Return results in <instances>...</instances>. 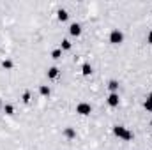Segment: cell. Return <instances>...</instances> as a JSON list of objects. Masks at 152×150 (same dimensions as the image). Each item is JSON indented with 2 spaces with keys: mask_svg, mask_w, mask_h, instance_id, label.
I'll list each match as a JSON object with an SVG mask.
<instances>
[{
  "mask_svg": "<svg viewBox=\"0 0 152 150\" xmlns=\"http://www.w3.org/2000/svg\"><path fill=\"white\" fill-rule=\"evenodd\" d=\"M4 111H5V115H14V106L12 104H5L4 106Z\"/></svg>",
  "mask_w": 152,
  "mask_h": 150,
  "instance_id": "obj_15",
  "label": "cell"
},
{
  "mask_svg": "<svg viewBox=\"0 0 152 150\" xmlns=\"http://www.w3.org/2000/svg\"><path fill=\"white\" fill-rule=\"evenodd\" d=\"M39 94H41L42 97H50V94H51V88H50L48 85H41V87H39Z\"/></svg>",
  "mask_w": 152,
  "mask_h": 150,
  "instance_id": "obj_10",
  "label": "cell"
},
{
  "mask_svg": "<svg viewBox=\"0 0 152 150\" xmlns=\"http://www.w3.org/2000/svg\"><path fill=\"white\" fill-rule=\"evenodd\" d=\"M110 44H113V46H118V44H122L124 42V32L120 30V28H113L112 32H110Z\"/></svg>",
  "mask_w": 152,
  "mask_h": 150,
  "instance_id": "obj_2",
  "label": "cell"
},
{
  "mask_svg": "<svg viewBox=\"0 0 152 150\" xmlns=\"http://www.w3.org/2000/svg\"><path fill=\"white\" fill-rule=\"evenodd\" d=\"M69 34H71V36H73V37H80V36H81V25H80V23H71V25H69Z\"/></svg>",
  "mask_w": 152,
  "mask_h": 150,
  "instance_id": "obj_5",
  "label": "cell"
},
{
  "mask_svg": "<svg viewBox=\"0 0 152 150\" xmlns=\"http://www.w3.org/2000/svg\"><path fill=\"white\" fill-rule=\"evenodd\" d=\"M58 74H60V69H58V67H50V69L46 71L48 79H55V78H58Z\"/></svg>",
  "mask_w": 152,
  "mask_h": 150,
  "instance_id": "obj_6",
  "label": "cell"
},
{
  "mask_svg": "<svg viewBox=\"0 0 152 150\" xmlns=\"http://www.w3.org/2000/svg\"><path fill=\"white\" fill-rule=\"evenodd\" d=\"M106 104H108L110 108H117V106L120 104V97H118V94H110V95L106 97Z\"/></svg>",
  "mask_w": 152,
  "mask_h": 150,
  "instance_id": "obj_4",
  "label": "cell"
},
{
  "mask_svg": "<svg viewBox=\"0 0 152 150\" xmlns=\"http://www.w3.org/2000/svg\"><path fill=\"white\" fill-rule=\"evenodd\" d=\"M12 66H14V64H12V60H9V58L2 62V67H4V69H7V71H9V69H12Z\"/></svg>",
  "mask_w": 152,
  "mask_h": 150,
  "instance_id": "obj_16",
  "label": "cell"
},
{
  "mask_svg": "<svg viewBox=\"0 0 152 150\" xmlns=\"http://www.w3.org/2000/svg\"><path fill=\"white\" fill-rule=\"evenodd\" d=\"M57 18H58V21H67L69 20V12L66 9H58L57 11Z\"/></svg>",
  "mask_w": 152,
  "mask_h": 150,
  "instance_id": "obj_8",
  "label": "cell"
},
{
  "mask_svg": "<svg viewBox=\"0 0 152 150\" xmlns=\"http://www.w3.org/2000/svg\"><path fill=\"white\" fill-rule=\"evenodd\" d=\"M76 113L81 115V117L90 115V113H92V104H90V103H85V101L78 103V104H76Z\"/></svg>",
  "mask_w": 152,
  "mask_h": 150,
  "instance_id": "obj_3",
  "label": "cell"
},
{
  "mask_svg": "<svg viewBox=\"0 0 152 150\" xmlns=\"http://www.w3.org/2000/svg\"><path fill=\"white\" fill-rule=\"evenodd\" d=\"M118 81L117 79H110L108 81V90H110V94H118Z\"/></svg>",
  "mask_w": 152,
  "mask_h": 150,
  "instance_id": "obj_7",
  "label": "cell"
},
{
  "mask_svg": "<svg viewBox=\"0 0 152 150\" xmlns=\"http://www.w3.org/2000/svg\"><path fill=\"white\" fill-rule=\"evenodd\" d=\"M113 134L118 140H124V141H131L134 138V134L126 127V125H113Z\"/></svg>",
  "mask_w": 152,
  "mask_h": 150,
  "instance_id": "obj_1",
  "label": "cell"
},
{
  "mask_svg": "<svg viewBox=\"0 0 152 150\" xmlns=\"http://www.w3.org/2000/svg\"><path fill=\"white\" fill-rule=\"evenodd\" d=\"M51 58H53V60H58V58H62V50H60V48L53 50V51H51Z\"/></svg>",
  "mask_w": 152,
  "mask_h": 150,
  "instance_id": "obj_14",
  "label": "cell"
},
{
  "mask_svg": "<svg viewBox=\"0 0 152 150\" xmlns=\"http://www.w3.org/2000/svg\"><path fill=\"white\" fill-rule=\"evenodd\" d=\"M143 108H145L147 111H152V94H149L147 99L143 101Z\"/></svg>",
  "mask_w": 152,
  "mask_h": 150,
  "instance_id": "obj_13",
  "label": "cell"
},
{
  "mask_svg": "<svg viewBox=\"0 0 152 150\" xmlns=\"http://www.w3.org/2000/svg\"><path fill=\"white\" fill-rule=\"evenodd\" d=\"M81 74L83 76H90L92 74V66H90L88 62H85V64L81 66Z\"/></svg>",
  "mask_w": 152,
  "mask_h": 150,
  "instance_id": "obj_11",
  "label": "cell"
},
{
  "mask_svg": "<svg viewBox=\"0 0 152 150\" xmlns=\"http://www.w3.org/2000/svg\"><path fill=\"white\" fill-rule=\"evenodd\" d=\"M147 42H149V44H152V30L147 34Z\"/></svg>",
  "mask_w": 152,
  "mask_h": 150,
  "instance_id": "obj_18",
  "label": "cell"
},
{
  "mask_svg": "<svg viewBox=\"0 0 152 150\" xmlns=\"http://www.w3.org/2000/svg\"><path fill=\"white\" fill-rule=\"evenodd\" d=\"M0 108H2V99H0Z\"/></svg>",
  "mask_w": 152,
  "mask_h": 150,
  "instance_id": "obj_19",
  "label": "cell"
},
{
  "mask_svg": "<svg viewBox=\"0 0 152 150\" xmlns=\"http://www.w3.org/2000/svg\"><path fill=\"white\" fill-rule=\"evenodd\" d=\"M64 136H66L67 140H75L76 138V129H73V127H66V129H64Z\"/></svg>",
  "mask_w": 152,
  "mask_h": 150,
  "instance_id": "obj_9",
  "label": "cell"
},
{
  "mask_svg": "<svg viewBox=\"0 0 152 150\" xmlns=\"http://www.w3.org/2000/svg\"><path fill=\"white\" fill-rule=\"evenodd\" d=\"M71 48H73L71 41H69V39H62V42H60V50H62V51H69Z\"/></svg>",
  "mask_w": 152,
  "mask_h": 150,
  "instance_id": "obj_12",
  "label": "cell"
},
{
  "mask_svg": "<svg viewBox=\"0 0 152 150\" xmlns=\"http://www.w3.org/2000/svg\"><path fill=\"white\" fill-rule=\"evenodd\" d=\"M21 101H23L25 104H28V103H30V92H28V90H27V92L23 94V97H21Z\"/></svg>",
  "mask_w": 152,
  "mask_h": 150,
  "instance_id": "obj_17",
  "label": "cell"
}]
</instances>
